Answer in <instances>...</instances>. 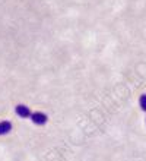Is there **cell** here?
<instances>
[{"label":"cell","mask_w":146,"mask_h":161,"mask_svg":"<svg viewBox=\"0 0 146 161\" xmlns=\"http://www.w3.org/2000/svg\"><path fill=\"white\" fill-rule=\"evenodd\" d=\"M31 122L34 125H37V126H44L47 122H48V116L46 113H42V111H32V114H31Z\"/></svg>","instance_id":"obj_1"},{"label":"cell","mask_w":146,"mask_h":161,"mask_svg":"<svg viewBox=\"0 0 146 161\" xmlns=\"http://www.w3.org/2000/svg\"><path fill=\"white\" fill-rule=\"evenodd\" d=\"M15 111H16V114L19 116L21 119H29L31 114H32L31 108H29L28 106H25V104H18V106L15 107Z\"/></svg>","instance_id":"obj_2"},{"label":"cell","mask_w":146,"mask_h":161,"mask_svg":"<svg viewBox=\"0 0 146 161\" xmlns=\"http://www.w3.org/2000/svg\"><path fill=\"white\" fill-rule=\"evenodd\" d=\"M10 130H12V123L9 122V120H3V122H0V136L8 135Z\"/></svg>","instance_id":"obj_3"},{"label":"cell","mask_w":146,"mask_h":161,"mask_svg":"<svg viewBox=\"0 0 146 161\" xmlns=\"http://www.w3.org/2000/svg\"><path fill=\"white\" fill-rule=\"evenodd\" d=\"M139 106L142 108V111H146V94H142L139 98Z\"/></svg>","instance_id":"obj_4"}]
</instances>
